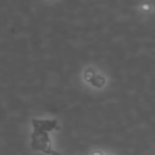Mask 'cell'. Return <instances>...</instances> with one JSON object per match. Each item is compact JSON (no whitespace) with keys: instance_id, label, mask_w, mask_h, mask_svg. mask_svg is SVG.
I'll list each match as a JSON object with an SVG mask.
<instances>
[{"instance_id":"cell-3","label":"cell","mask_w":155,"mask_h":155,"mask_svg":"<svg viewBox=\"0 0 155 155\" xmlns=\"http://www.w3.org/2000/svg\"><path fill=\"white\" fill-rule=\"evenodd\" d=\"M90 83H91V84H93V86H95V87H101V86H104L105 79H104V76L94 75V78L90 80Z\"/></svg>"},{"instance_id":"cell-2","label":"cell","mask_w":155,"mask_h":155,"mask_svg":"<svg viewBox=\"0 0 155 155\" xmlns=\"http://www.w3.org/2000/svg\"><path fill=\"white\" fill-rule=\"evenodd\" d=\"M33 128L34 131L49 132L56 128V120H33Z\"/></svg>"},{"instance_id":"cell-5","label":"cell","mask_w":155,"mask_h":155,"mask_svg":"<svg viewBox=\"0 0 155 155\" xmlns=\"http://www.w3.org/2000/svg\"><path fill=\"white\" fill-rule=\"evenodd\" d=\"M93 155H104V154H101V153H98V151H95V153H94Z\"/></svg>"},{"instance_id":"cell-1","label":"cell","mask_w":155,"mask_h":155,"mask_svg":"<svg viewBox=\"0 0 155 155\" xmlns=\"http://www.w3.org/2000/svg\"><path fill=\"white\" fill-rule=\"evenodd\" d=\"M31 143H33V148L37 151H42L44 154H52V143H51V137H49L48 132H42V131H34L31 136Z\"/></svg>"},{"instance_id":"cell-4","label":"cell","mask_w":155,"mask_h":155,"mask_svg":"<svg viewBox=\"0 0 155 155\" xmlns=\"http://www.w3.org/2000/svg\"><path fill=\"white\" fill-rule=\"evenodd\" d=\"M94 75H95V72H94L93 70H86L84 76H86V80H87V82H90V80L94 78Z\"/></svg>"},{"instance_id":"cell-6","label":"cell","mask_w":155,"mask_h":155,"mask_svg":"<svg viewBox=\"0 0 155 155\" xmlns=\"http://www.w3.org/2000/svg\"><path fill=\"white\" fill-rule=\"evenodd\" d=\"M52 154H54V155H59V154H56V153H52Z\"/></svg>"}]
</instances>
